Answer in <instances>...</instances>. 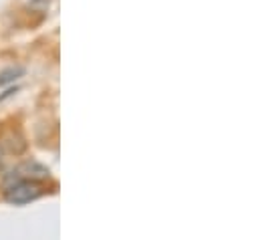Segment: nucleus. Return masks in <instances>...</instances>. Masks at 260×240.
<instances>
[{"label":"nucleus","instance_id":"obj_1","mask_svg":"<svg viewBox=\"0 0 260 240\" xmlns=\"http://www.w3.org/2000/svg\"><path fill=\"white\" fill-rule=\"evenodd\" d=\"M43 194H45V190H43V186H41L39 182L22 180L4 190V200H6L8 204L22 206V204H28V202L41 198Z\"/></svg>","mask_w":260,"mask_h":240},{"label":"nucleus","instance_id":"obj_2","mask_svg":"<svg viewBox=\"0 0 260 240\" xmlns=\"http://www.w3.org/2000/svg\"><path fill=\"white\" fill-rule=\"evenodd\" d=\"M14 170H16V174H18L22 180L41 182V180H49V176H51L49 168H45L43 164H39V162H35V160L24 162V164H20V166L14 168Z\"/></svg>","mask_w":260,"mask_h":240},{"label":"nucleus","instance_id":"obj_3","mask_svg":"<svg viewBox=\"0 0 260 240\" xmlns=\"http://www.w3.org/2000/svg\"><path fill=\"white\" fill-rule=\"evenodd\" d=\"M0 145H2V149H6L8 154L20 156V154L26 149V139H24V135H22L20 131H16V129H10V131H8V133L2 137Z\"/></svg>","mask_w":260,"mask_h":240},{"label":"nucleus","instance_id":"obj_4","mask_svg":"<svg viewBox=\"0 0 260 240\" xmlns=\"http://www.w3.org/2000/svg\"><path fill=\"white\" fill-rule=\"evenodd\" d=\"M22 75H24V69H22V67H8V69H4V71L0 73V87H4V85H8V83L16 81V79L22 77Z\"/></svg>","mask_w":260,"mask_h":240},{"label":"nucleus","instance_id":"obj_5","mask_svg":"<svg viewBox=\"0 0 260 240\" xmlns=\"http://www.w3.org/2000/svg\"><path fill=\"white\" fill-rule=\"evenodd\" d=\"M2 156H4V149H2V145H0V164H2Z\"/></svg>","mask_w":260,"mask_h":240}]
</instances>
